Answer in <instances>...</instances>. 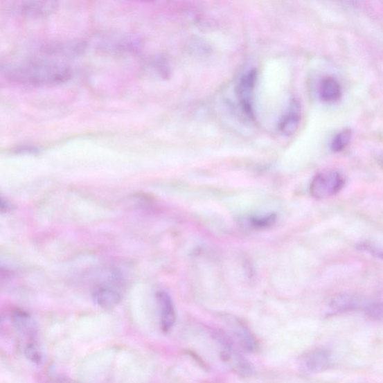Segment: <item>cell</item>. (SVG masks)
Wrapping results in <instances>:
<instances>
[{
    "label": "cell",
    "instance_id": "cell-1",
    "mask_svg": "<svg viewBox=\"0 0 383 383\" xmlns=\"http://www.w3.org/2000/svg\"><path fill=\"white\" fill-rule=\"evenodd\" d=\"M69 76L66 68L50 62H30L20 65L8 73L12 81L34 87H52L64 82Z\"/></svg>",
    "mask_w": 383,
    "mask_h": 383
},
{
    "label": "cell",
    "instance_id": "cell-2",
    "mask_svg": "<svg viewBox=\"0 0 383 383\" xmlns=\"http://www.w3.org/2000/svg\"><path fill=\"white\" fill-rule=\"evenodd\" d=\"M344 183V177L341 172L325 170L314 177L310 186V192L317 199H328L339 193Z\"/></svg>",
    "mask_w": 383,
    "mask_h": 383
},
{
    "label": "cell",
    "instance_id": "cell-3",
    "mask_svg": "<svg viewBox=\"0 0 383 383\" xmlns=\"http://www.w3.org/2000/svg\"><path fill=\"white\" fill-rule=\"evenodd\" d=\"M257 76L258 73L256 69L248 71L240 79L238 89L239 101L242 112L250 118H253L254 116L252 98H253Z\"/></svg>",
    "mask_w": 383,
    "mask_h": 383
},
{
    "label": "cell",
    "instance_id": "cell-4",
    "mask_svg": "<svg viewBox=\"0 0 383 383\" xmlns=\"http://www.w3.org/2000/svg\"><path fill=\"white\" fill-rule=\"evenodd\" d=\"M12 320L18 333L27 339L25 348L38 345L36 343L39 333L38 324L29 313L23 310H16L12 314Z\"/></svg>",
    "mask_w": 383,
    "mask_h": 383
},
{
    "label": "cell",
    "instance_id": "cell-5",
    "mask_svg": "<svg viewBox=\"0 0 383 383\" xmlns=\"http://www.w3.org/2000/svg\"><path fill=\"white\" fill-rule=\"evenodd\" d=\"M58 3L54 1H23L15 6V12L27 18H43L57 11Z\"/></svg>",
    "mask_w": 383,
    "mask_h": 383
},
{
    "label": "cell",
    "instance_id": "cell-6",
    "mask_svg": "<svg viewBox=\"0 0 383 383\" xmlns=\"http://www.w3.org/2000/svg\"><path fill=\"white\" fill-rule=\"evenodd\" d=\"M156 298L160 310L161 329L165 333L169 332L172 330L176 321V313L172 298L164 291L158 292Z\"/></svg>",
    "mask_w": 383,
    "mask_h": 383
},
{
    "label": "cell",
    "instance_id": "cell-7",
    "mask_svg": "<svg viewBox=\"0 0 383 383\" xmlns=\"http://www.w3.org/2000/svg\"><path fill=\"white\" fill-rule=\"evenodd\" d=\"M331 360L329 350L317 348L304 355L301 359V366L307 371L319 372L328 368Z\"/></svg>",
    "mask_w": 383,
    "mask_h": 383
},
{
    "label": "cell",
    "instance_id": "cell-8",
    "mask_svg": "<svg viewBox=\"0 0 383 383\" xmlns=\"http://www.w3.org/2000/svg\"><path fill=\"white\" fill-rule=\"evenodd\" d=\"M92 299L99 307L105 310H111L119 304L121 295L114 287L100 285L93 290Z\"/></svg>",
    "mask_w": 383,
    "mask_h": 383
},
{
    "label": "cell",
    "instance_id": "cell-9",
    "mask_svg": "<svg viewBox=\"0 0 383 383\" xmlns=\"http://www.w3.org/2000/svg\"><path fill=\"white\" fill-rule=\"evenodd\" d=\"M301 116L300 105L296 101L294 100L288 113L280 121V132L286 136H291L294 134L299 126H300Z\"/></svg>",
    "mask_w": 383,
    "mask_h": 383
},
{
    "label": "cell",
    "instance_id": "cell-10",
    "mask_svg": "<svg viewBox=\"0 0 383 383\" xmlns=\"http://www.w3.org/2000/svg\"><path fill=\"white\" fill-rule=\"evenodd\" d=\"M319 92L321 100L326 103L338 101L342 94L340 83L331 77L326 78L322 80Z\"/></svg>",
    "mask_w": 383,
    "mask_h": 383
},
{
    "label": "cell",
    "instance_id": "cell-11",
    "mask_svg": "<svg viewBox=\"0 0 383 383\" xmlns=\"http://www.w3.org/2000/svg\"><path fill=\"white\" fill-rule=\"evenodd\" d=\"M358 306V302L349 295L336 296L330 303L332 310L335 312H347L354 310Z\"/></svg>",
    "mask_w": 383,
    "mask_h": 383
},
{
    "label": "cell",
    "instance_id": "cell-12",
    "mask_svg": "<svg viewBox=\"0 0 383 383\" xmlns=\"http://www.w3.org/2000/svg\"><path fill=\"white\" fill-rule=\"evenodd\" d=\"M352 139V132L349 129H345L336 135L332 139L331 148L335 153L341 152L347 147Z\"/></svg>",
    "mask_w": 383,
    "mask_h": 383
},
{
    "label": "cell",
    "instance_id": "cell-13",
    "mask_svg": "<svg viewBox=\"0 0 383 383\" xmlns=\"http://www.w3.org/2000/svg\"><path fill=\"white\" fill-rule=\"evenodd\" d=\"M276 215L274 213L261 215L249 220V225L258 229L269 228L274 225L276 222Z\"/></svg>",
    "mask_w": 383,
    "mask_h": 383
},
{
    "label": "cell",
    "instance_id": "cell-14",
    "mask_svg": "<svg viewBox=\"0 0 383 383\" xmlns=\"http://www.w3.org/2000/svg\"><path fill=\"white\" fill-rule=\"evenodd\" d=\"M13 209V204L0 195V213H10Z\"/></svg>",
    "mask_w": 383,
    "mask_h": 383
},
{
    "label": "cell",
    "instance_id": "cell-15",
    "mask_svg": "<svg viewBox=\"0 0 383 383\" xmlns=\"http://www.w3.org/2000/svg\"><path fill=\"white\" fill-rule=\"evenodd\" d=\"M8 277V274L3 269H0V280L5 279Z\"/></svg>",
    "mask_w": 383,
    "mask_h": 383
},
{
    "label": "cell",
    "instance_id": "cell-16",
    "mask_svg": "<svg viewBox=\"0 0 383 383\" xmlns=\"http://www.w3.org/2000/svg\"><path fill=\"white\" fill-rule=\"evenodd\" d=\"M2 329V321L1 319H0V330Z\"/></svg>",
    "mask_w": 383,
    "mask_h": 383
}]
</instances>
